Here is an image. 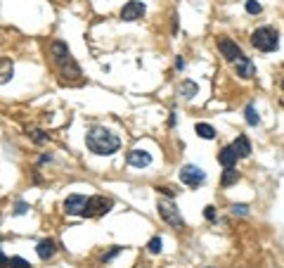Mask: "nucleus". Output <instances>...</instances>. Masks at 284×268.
I'll use <instances>...</instances> for the list:
<instances>
[{"instance_id":"1","label":"nucleus","mask_w":284,"mask_h":268,"mask_svg":"<svg viewBox=\"0 0 284 268\" xmlns=\"http://www.w3.org/2000/svg\"><path fill=\"white\" fill-rule=\"evenodd\" d=\"M86 147L98 157H112L121 150V138L104 126H95L86 133Z\"/></svg>"},{"instance_id":"2","label":"nucleus","mask_w":284,"mask_h":268,"mask_svg":"<svg viewBox=\"0 0 284 268\" xmlns=\"http://www.w3.org/2000/svg\"><path fill=\"white\" fill-rule=\"evenodd\" d=\"M50 55H52V62L57 64V69H60V74H62L64 79H78L80 76L78 64L71 57V50L66 48V43L54 41V43L50 45Z\"/></svg>"},{"instance_id":"3","label":"nucleus","mask_w":284,"mask_h":268,"mask_svg":"<svg viewBox=\"0 0 284 268\" xmlns=\"http://www.w3.org/2000/svg\"><path fill=\"white\" fill-rule=\"evenodd\" d=\"M251 45L260 53H275L280 48V34L272 27H260L251 34Z\"/></svg>"},{"instance_id":"4","label":"nucleus","mask_w":284,"mask_h":268,"mask_svg":"<svg viewBox=\"0 0 284 268\" xmlns=\"http://www.w3.org/2000/svg\"><path fill=\"white\" fill-rule=\"evenodd\" d=\"M156 211H159L161 218H164L168 225H173V228H182V225H185L182 216H180V209L176 206V202H173L170 197H168V199H159Z\"/></svg>"},{"instance_id":"5","label":"nucleus","mask_w":284,"mask_h":268,"mask_svg":"<svg viewBox=\"0 0 284 268\" xmlns=\"http://www.w3.org/2000/svg\"><path fill=\"white\" fill-rule=\"evenodd\" d=\"M204 180H206V173L199 166H194V164H185L180 169V183H185L187 188H199Z\"/></svg>"},{"instance_id":"6","label":"nucleus","mask_w":284,"mask_h":268,"mask_svg":"<svg viewBox=\"0 0 284 268\" xmlns=\"http://www.w3.org/2000/svg\"><path fill=\"white\" fill-rule=\"evenodd\" d=\"M64 211L69 216H86L88 214V197L83 195H69L64 199Z\"/></svg>"},{"instance_id":"7","label":"nucleus","mask_w":284,"mask_h":268,"mask_svg":"<svg viewBox=\"0 0 284 268\" xmlns=\"http://www.w3.org/2000/svg\"><path fill=\"white\" fill-rule=\"evenodd\" d=\"M114 202L104 195H95V197H88V214L86 216H104L112 211Z\"/></svg>"},{"instance_id":"8","label":"nucleus","mask_w":284,"mask_h":268,"mask_svg":"<svg viewBox=\"0 0 284 268\" xmlns=\"http://www.w3.org/2000/svg\"><path fill=\"white\" fill-rule=\"evenodd\" d=\"M144 12H147V8H144L142 0H128L121 8V19L124 22H138V19L144 17Z\"/></svg>"},{"instance_id":"9","label":"nucleus","mask_w":284,"mask_h":268,"mask_svg":"<svg viewBox=\"0 0 284 268\" xmlns=\"http://www.w3.org/2000/svg\"><path fill=\"white\" fill-rule=\"evenodd\" d=\"M218 50H220V55L228 60V62H234V60H240L242 55V48L234 41H230V38H218Z\"/></svg>"},{"instance_id":"10","label":"nucleus","mask_w":284,"mask_h":268,"mask_svg":"<svg viewBox=\"0 0 284 268\" xmlns=\"http://www.w3.org/2000/svg\"><path fill=\"white\" fill-rule=\"evenodd\" d=\"M234 72H237V76H242L244 81H251L256 79V67H254V62L248 60L246 55H242L240 60H234Z\"/></svg>"},{"instance_id":"11","label":"nucleus","mask_w":284,"mask_h":268,"mask_svg":"<svg viewBox=\"0 0 284 268\" xmlns=\"http://www.w3.org/2000/svg\"><path fill=\"white\" fill-rule=\"evenodd\" d=\"M126 161L130 166H135V169H144V166L152 164V154L147 150H130V152L126 154Z\"/></svg>"},{"instance_id":"12","label":"nucleus","mask_w":284,"mask_h":268,"mask_svg":"<svg viewBox=\"0 0 284 268\" xmlns=\"http://www.w3.org/2000/svg\"><path fill=\"white\" fill-rule=\"evenodd\" d=\"M36 254L40 256L43 261H50L57 254V242L50 240V237H45V240H40L38 244H36Z\"/></svg>"},{"instance_id":"13","label":"nucleus","mask_w":284,"mask_h":268,"mask_svg":"<svg viewBox=\"0 0 284 268\" xmlns=\"http://www.w3.org/2000/svg\"><path fill=\"white\" fill-rule=\"evenodd\" d=\"M232 150L237 152V157H240V159H246L248 154H251V143H248L246 135H237V140L232 143Z\"/></svg>"},{"instance_id":"14","label":"nucleus","mask_w":284,"mask_h":268,"mask_svg":"<svg viewBox=\"0 0 284 268\" xmlns=\"http://www.w3.org/2000/svg\"><path fill=\"white\" fill-rule=\"evenodd\" d=\"M237 159H240V157H237V152L232 150V145L222 147L220 152H218V161L222 164V169H228V166H234V164H237Z\"/></svg>"},{"instance_id":"15","label":"nucleus","mask_w":284,"mask_h":268,"mask_svg":"<svg viewBox=\"0 0 284 268\" xmlns=\"http://www.w3.org/2000/svg\"><path fill=\"white\" fill-rule=\"evenodd\" d=\"M14 76V64L10 57H0V83H10Z\"/></svg>"},{"instance_id":"16","label":"nucleus","mask_w":284,"mask_h":268,"mask_svg":"<svg viewBox=\"0 0 284 268\" xmlns=\"http://www.w3.org/2000/svg\"><path fill=\"white\" fill-rule=\"evenodd\" d=\"M178 95H182L185 100H192L194 95H199V86H196L194 81H182L178 86Z\"/></svg>"},{"instance_id":"17","label":"nucleus","mask_w":284,"mask_h":268,"mask_svg":"<svg viewBox=\"0 0 284 268\" xmlns=\"http://www.w3.org/2000/svg\"><path fill=\"white\" fill-rule=\"evenodd\" d=\"M240 171L234 169V166H228V169L222 171V178H220V185L222 188H230V185H237V180H240Z\"/></svg>"},{"instance_id":"18","label":"nucleus","mask_w":284,"mask_h":268,"mask_svg":"<svg viewBox=\"0 0 284 268\" xmlns=\"http://www.w3.org/2000/svg\"><path fill=\"white\" fill-rule=\"evenodd\" d=\"M244 119H246L248 126H258V121H260V116H258V109L254 102H248L246 109H244Z\"/></svg>"},{"instance_id":"19","label":"nucleus","mask_w":284,"mask_h":268,"mask_svg":"<svg viewBox=\"0 0 284 268\" xmlns=\"http://www.w3.org/2000/svg\"><path fill=\"white\" fill-rule=\"evenodd\" d=\"M194 133L199 135V138H204V140H213V138H216V131H213L211 124H196Z\"/></svg>"},{"instance_id":"20","label":"nucleus","mask_w":284,"mask_h":268,"mask_svg":"<svg viewBox=\"0 0 284 268\" xmlns=\"http://www.w3.org/2000/svg\"><path fill=\"white\" fill-rule=\"evenodd\" d=\"M161 249H164L161 237H152V240L147 242V251H150V254H161Z\"/></svg>"},{"instance_id":"21","label":"nucleus","mask_w":284,"mask_h":268,"mask_svg":"<svg viewBox=\"0 0 284 268\" xmlns=\"http://www.w3.org/2000/svg\"><path fill=\"white\" fill-rule=\"evenodd\" d=\"M28 135L34 138V143H38V145H45L50 138H48V133H43V131H38V128H31L28 131Z\"/></svg>"},{"instance_id":"22","label":"nucleus","mask_w":284,"mask_h":268,"mask_svg":"<svg viewBox=\"0 0 284 268\" xmlns=\"http://www.w3.org/2000/svg\"><path fill=\"white\" fill-rule=\"evenodd\" d=\"M10 268H31V263L22 256H10Z\"/></svg>"},{"instance_id":"23","label":"nucleus","mask_w":284,"mask_h":268,"mask_svg":"<svg viewBox=\"0 0 284 268\" xmlns=\"http://www.w3.org/2000/svg\"><path fill=\"white\" fill-rule=\"evenodd\" d=\"M260 3H256V0H246V12L248 15H260Z\"/></svg>"},{"instance_id":"24","label":"nucleus","mask_w":284,"mask_h":268,"mask_svg":"<svg viewBox=\"0 0 284 268\" xmlns=\"http://www.w3.org/2000/svg\"><path fill=\"white\" fill-rule=\"evenodd\" d=\"M230 211H232L234 216H246V214H248V206H246V204H232Z\"/></svg>"},{"instance_id":"25","label":"nucleus","mask_w":284,"mask_h":268,"mask_svg":"<svg viewBox=\"0 0 284 268\" xmlns=\"http://www.w3.org/2000/svg\"><path fill=\"white\" fill-rule=\"evenodd\" d=\"M28 211V204L26 202H17V204H14V211H12V214L14 216H24Z\"/></svg>"},{"instance_id":"26","label":"nucleus","mask_w":284,"mask_h":268,"mask_svg":"<svg viewBox=\"0 0 284 268\" xmlns=\"http://www.w3.org/2000/svg\"><path fill=\"white\" fill-rule=\"evenodd\" d=\"M204 216L208 221H216V206H206L204 209Z\"/></svg>"},{"instance_id":"27","label":"nucleus","mask_w":284,"mask_h":268,"mask_svg":"<svg viewBox=\"0 0 284 268\" xmlns=\"http://www.w3.org/2000/svg\"><path fill=\"white\" fill-rule=\"evenodd\" d=\"M0 268H10V259L2 254V249H0Z\"/></svg>"},{"instance_id":"28","label":"nucleus","mask_w":284,"mask_h":268,"mask_svg":"<svg viewBox=\"0 0 284 268\" xmlns=\"http://www.w3.org/2000/svg\"><path fill=\"white\" fill-rule=\"evenodd\" d=\"M118 251H121V247H116V249H112V251H109V254L104 256V261H112V259L116 256V254H118Z\"/></svg>"},{"instance_id":"29","label":"nucleus","mask_w":284,"mask_h":268,"mask_svg":"<svg viewBox=\"0 0 284 268\" xmlns=\"http://www.w3.org/2000/svg\"><path fill=\"white\" fill-rule=\"evenodd\" d=\"M176 69H185V60H182V57H178L176 60Z\"/></svg>"},{"instance_id":"30","label":"nucleus","mask_w":284,"mask_h":268,"mask_svg":"<svg viewBox=\"0 0 284 268\" xmlns=\"http://www.w3.org/2000/svg\"><path fill=\"white\" fill-rule=\"evenodd\" d=\"M159 192H164V195H168V197H173V190H170V188H159Z\"/></svg>"},{"instance_id":"31","label":"nucleus","mask_w":284,"mask_h":268,"mask_svg":"<svg viewBox=\"0 0 284 268\" xmlns=\"http://www.w3.org/2000/svg\"><path fill=\"white\" fill-rule=\"evenodd\" d=\"M282 90H284V81H282Z\"/></svg>"}]
</instances>
